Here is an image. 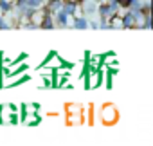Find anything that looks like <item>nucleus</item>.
<instances>
[{"label": "nucleus", "instance_id": "obj_1", "mask_svg": "<svg viewBox=\"0 0 153 146\" xmlns=\"http://www.w3.org/2000/svg\"><path fill=\"white\" fill-rule=\"evenodd\" d=\"M117 117L119 115H117V110H115L114 105H105L101 108V119H103L105 124H114L117 121Z\"/></svg>", "mask_w": 153, "mask_h": 146}, {"label": "nucleus", "instance_id": "obj_2", "mask_svg": "<svg viewBox=\"0 0 153 146\" xmlns=\"http://www.w3.org/2000/svg\"><path fill=\"white\" fill-rule=\"evenodd\" d=\"M52 18H54L56 24H59V27H67V25H68V15H65L61 9L56 11V13L52 15Z\"/></svg>", "mask_w": 153, "mask_h": 146}, {"label": "nucleus", "instance_id": "obj_3", "mask_svg": "<svg viewBox=\"0 0 153 146\" xmlns=\"http://www.w3.org/2000/svg\"><path fill=\"white\" fill-rule=\"evenodd\" d=\"M121 22H123V27H135V24H137V20H135V16L131 15L130 9L126 11V15L121 16Z\"/></svg>", "mask_w": 153, "mask_h": 146}, {"label": "nucleus", "instance_id": "obj_4", "mask_svg": "<svg viewBox=\"0 0 153 146\" xmlns=\"http://www.w3.org/2000/svg\"><path fill=\"white\" fill-rule=\"evenodd\" d=\"M72 27H74V29H87V27H88V20H87L85 16H83V18H81V16H76Z\"/></svg>", "mask_w": 153, "mask_h": 146}, {"label": "nucleus", "instance_id": "obj_5", "mask_svg": "<svg viewBox=\"0 0 153 146\" xmlns=\"http://www.w3.org/2000/svg\"><path fill=\"white\" fill-rule=\"evenodd\" d=\"M61 4H63V0H51V4H49V13L54 15L56 11L61 9Z\"/></svg>", "mask_w": 153, "mask_h": 146}, {"label": "nucleus", "instance_id": "obj_6", "mask_svg": "<svg viewBox=\"0 0 153 146\" xmlns=\"http://www.w3.org/2000/svg\"><path fill=\"white\" fill-rule=\"evenodd\" d=\"M99 15H101V18H110V16H112L110 6H108V4H101V6H99Z\"/></svg>", "mask_w": 153, "mask_h": 146}, {"label": "nucleus", "instance_id": "obj_7", "mask_svg": "<svg viewBox=\"0 0 153 146\" xmlns=\"http://www.w3.org/2000/svg\"><path fill=\"white\" fill-rule=\"evenodd\" d=\"M9 27H11V25H9V24H7L2 16H0V29H9Z\"/></svg>", "mask_w": 153, "mask_h": 146}, {"label": "nucleus", "instance_id": "obj_8", "mask_svg": "<svg viewBox=\"0 0 153 146\" xmlns=\"http://www.w3.org/2000/svg\"><path fill=\"white\" fill-rule=\"evenodd\" d=\"M9 123H13V124H16V123H18V117H16V114H15V112H11V115H9Z\"/></svg>", "mask_w": 153, "mask_h": 146}, {"label": "nucleus", "instance_id": "obj_9", "mask_svg": "<svg viewBox=\"0 0 153 146\" xmlns=\"http://www.w3.org/2000/svg\"><path fill=\"white\" fill-rule=\"evenodd\" d=\"M88 27H92V29H99V24H97L96 20H90V22H88Z\"/></svg>", "mask_w": 153, "mask_h": 146}]
</instances>
